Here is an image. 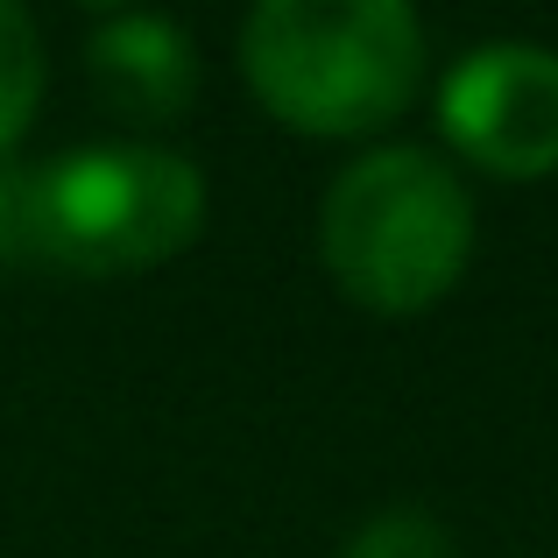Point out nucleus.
Instances as JSON below:
<instances>
[{
	"label": "nucleus",
	"mask_w": 558,
	"mask_h": 558,
	"mask_svg": "<svg viewBox=\"0 0 558 558\" xmlns=\"http://www.w3.org/2000/svg\"><path fill=\"white\" fill-rule=\"evenodd\" d=\"M438 128L474 170L551 178L558 170V57L545 43H481L438 85Z\"/></svg>",
	"instance_id": "20e7f679"
},
{
	"label": "nucleus",
	"mask_w": 558,
	"mask_h": 558,
	"mask_svg": "<svg viewBox=\"0 0 558 558\" xmlns=\"http://www.w3.org/2000/svg\"><path fill=\"white\" fill-rule=\"evenodd\" d=\"M0 269H43L36 170H28V163H0Z\"/></svg>",
	"instance_id": "6e6552de"
},
{
	"label": "nucleus",
	"mask_w": 558,
	"mask_h": 558,
	"mask_svg": "<svg viewBox=\"0 0 558 558\" xmlns=\"http://www.w3.org/2000/svg\"><path fill=\"white\" fill-rule=\"evenodd\" d=\"M255 99L298 135L354 142L424 85V28L403 0H262L241 28Z\"/></svg>",
	"instance_id": "f257e3e1"
},
{
	"label": "nucleus",
	"mask_w": 558,
	"mask_h": 558,
	"mask_svg": "<svg viewBox=\"0 0 558 558\" xmlns=\"http://www.w3.org/2000/svg\"><path fill=\"white\" fill-rule=\"evenodd\" d=\"M205 227V178L178 149L93 142L36 170L43 269L64 276H142L184 255Z\"/></svg>",
	"instance_id": "7ed1b4c3"
},
{
	"label": "nucleus",
	"mask_w": 558,
	"mask_h": 558,
	"mask_svg": "<svg viewBox=\"0 0 558 558\" xmlns=\"http://www.w3.org/2000/svg\"><path fill=\"white\" fill-rule=\"evenodd\" d=\"M347 558H460V545L424 509H381L347 537Z\"/></svg>",
	"instance_id": "0eeeda50"
},
{
	"label": "nucleus",
	"mask_w": 558,
	"mask_h": 558,
	"mask_svg": "<svg viewBox=\"0 0 558 558\" xmlns=\"http://www.w3.org/2000/svg\"><path fill=\"white\" fill-rule=\"evenodd\" d=\"M332 283L381 318H410L460 283L474 255V198L432 149H368L318 213Z\"/></svg>",
	"instance_id": "f03ea898"
},
{
	"label": "nucleus",
	"mask_w": 558,
	"mask_h": 558,
	"mask_svg": "<svg viewBox=\"0 0 558 558\" xmlns=\"http://www.w3.org/2000/svg\"><path fill=\"white\" fill-rule=\"evenodd\" d=\"M36 99H43V43H36V22H28L22 8L0 0V163H8V149L22 142Z\"/></svg>",
	"instance_id": "423d86ee"
},
{
	"label": "nucleus",
	"mask_w": 558,
	"mask_h": 558,
	"mask_svg": "<svg viewBox=\"0 0 558 558\" xmlns=\"http://www.w3.org/2000/svg\"><path fill=\"white\" fill-rule=\"evenodd\" d=\"M85 71H93V93L128 128H163L198 99V50L163 14H107V22H93Z\"/></svg>",
	"instance_id": "39448f33"
}]
</instances>
